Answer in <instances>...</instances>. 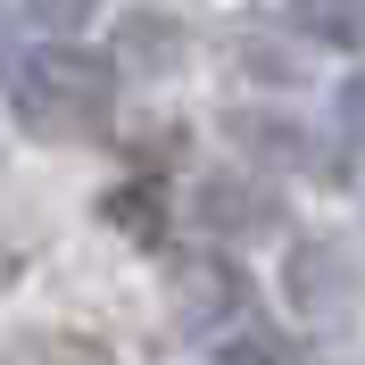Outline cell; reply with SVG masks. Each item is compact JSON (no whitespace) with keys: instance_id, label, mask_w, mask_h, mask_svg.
Masks as SVG:
<instances>
[{"instance_id":"cell-1","label":"cell","mask_w":365,"mask_h":365,"mask_svg":"<svg viewBox=\"0 0 365 365\" xmlns=\"http://www.w3.org/2000/svg\"><path fill=\"white\" fill-rule=\"evenodd\" d=\"M9 100H17L25 133H42V141H91L100 125H108V108H116V67L91 58V50H75V42H50V50H34V58L17 67Z\"/></svg>"},{"instance_id":"cell-6","label":"cell","mask_w":365,"mask_h":365,"mask_svg":"<svg viewBox=\"0 0 365 365\" xmlns=\"http://www.w3.org/2000/svg\"><path fill=\"white\" fill-rule=\"evenodd\" d=\"M25 9H34V25H50V34H75L100 0H25Z\"/></svg>"},{"instance_id":"cell-5","label":"cell","mask_w":365,"mask_h":365,"mask_svg":"<svg viewBox=\"0 0 365 365\" xmlns=\"http://www.w3.org/2000/svg\"><path fill=\"white\" fill-rule=\"evenodd\" d=\"M291 17L332 50H365V0H299Z\"/></svg>"},{"instance_id":"cell-4","label":"cell","mask_w":365,"mask_h":365,"mask_svg":"<svg viewBox=\"0 0 365 365\" xmlns=\"http://www.w3.org/2000/svg\"><path fill=\"white\" fill-rule=\"evenodd\" d=\"M100 216H108L125 241H158V232H166V200H158V182H116L108 200H100Z\"/></svg>"},{"instance_id":"cell-3","label":"cell","mask_w":365,"mask_h":365,"mask_svg":"<svg viewBox=\"0 0 365 365\" xmlns=\"http://www.w3.org/2000/svg\"><path fill=\"white\" fill-rule=\"evenodd\" d=\"M200 225L216 232V241H250V232H274V191L266 182H241V175H216L200 191Z\"/></svg>"},{"instance_id":"cell-2","label":"cell","mask_w":365,"mask_h":365,"mask_svg":"<svg viewBox=\"0 0 365 365\" xmlns=\"http://www.w3.org/2000/svg\"><path fill=\"white\" fill-rule=\"evenodd\" d=\"M175 316L191 332H225V316H241V266L232 257H182L175 266Z\"/></svg>"},{"instance_id":"cell-7","label":"cell","mask_w":365,"mask_h":365,"mask_svg":"<svg viewBox=\"0 0 365 365\" xmlns=\"http://www.w3.org/2000/svg\"><path fill=\"white\" fill-rule=\"evenodd\" d=\"M232 365H291V357H282V341H274V332H250V341L232 349Z\"/></svg>"},{"instance_id":"cell-8","label":"cell","mask_w":365,"mask_h":365,"mask_svg":"<svg viewBox=\"0 0 365 365\" xmlns=\"http://www.w3.org/2000/svg\"><path fill=\"white\" fill-rule=\"evenodd\" d=\"M341 108H349V125H365V67L349 75V91H341Z\"/></svg>"}]
</instances>
